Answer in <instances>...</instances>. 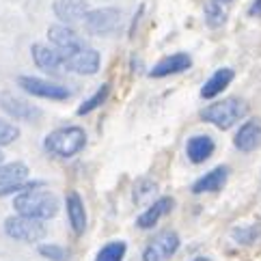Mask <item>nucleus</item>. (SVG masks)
Here are the masks:
<instances>
[{"mask_svg":"<svg viewBox=\"0 0 261 261\" xmlns=\"http://www.w3.org/2000/svg\"><path fill=\"white\" fill-rule=\"evenodd\" d=\"M87 147V132L80 125H65L50 132L43 138V149L50 155L63 158V160H69V158L78 155L82 149Z\"/></svg>","mask_w":261,"mask_h":261,"instance_id":"obj_2","label":"nucleus"},{"mask_svg":"<svg viewBox=\"0 0 261 261\" xmlns=\"http://www.w3.org/2000/svg\"><path fill=\"white\" fill-rule=\"evenodd\" d=\"M179 248V236L175 231L166 229L149 242L147 248L143 250V261H164L177 253Z\"/></svg>","mask_w":261,"mask_h":261,"instance_id":"obj_8","label":"nucleus"},{"mask_svg":"<svg viewBox=\"0 0 261 261\" xmlns=\"http://www.w3.org/2000/svg\"><path fill=\"white\" fill-rule=\"evenodd\" d=\"M233 145L244 153H250V151H255L257 147H261V121L259 119L246 121V123L238 129L236 138H233Z\"/></svg>","mask_w":261,"mask_h":261,"instance_id":"obj_12","label":"nucleus"},{"mask_svg":"<svg viewBox=\"0 0 261 261\" xmlns=\"http://www.w3.org/2000/svg\"><path fill=\"white\" fill-rule=\"evenodd\" d=\"M65 205H67V220H69V227L76 236H82L87 229V207H85V201L78 192H69L67 199H65Z\"/></svg>","mask_w":261,"mask_h":261,"instance_id":"obj_17","label":"nucleus"},{"mask_svg":"<svg viewBox=\"0 0 261 261\" xmlns=\"http://www.w3.org/2000/svg\"><path fill=\"white\" fill-rule=\"evenodd\" d=\"M5 162V155H3V151H0V164H3Z\"/></svg>","mask_w":261,"mask_h":261,"instance_id":"obj_30","label":"nucleus"},{"mask_svg":"<svg viewBox=\"0 0 261 261\" xmlns=\"http://www.w3.org/2000/svg\"><path fill=\"white\" fill-rule=\"evenodd\" d=\"M39 255L50 259V261H67V250L59 244H41L39 246Z\"/></svg>","mask_w":261,"mask_h":261,"instance_id":"obj_27","label":"nucleus"},{"mask_svg":"<svg viewBox=\"0 0 261 261\" xmlns=\"http://www.w3.org/2000/svg\"><path fill=\"white\" fill-rule=\"evenodd\" d=\"M29 173L31 171L24 162H7V164L3 162L0 164V190L29 179Z\"/></svg>","mask_w":261,"mask_h":261,"instance_id":"obj_20","label":"nucleus"},{"mask_svg":"<svg viewBox=\"0 0 261 261\" xmlns=\"http://www.w3.org/2000/svg\"><path fill=\"white\" fill-rule=\"evenodd\" d=\"M5 236L9 240L22 242V244H37L48 236V227H45V220L39 218H31V216H22V214H15V216H9L5 220Z\"/></svg>","mask_w":261,"mask_h":261,"instance_id":"obj_4","label":"nucleus"},{"mask_svg":"<svg viewBox=\"0 0 261 261\" xmlns=\"http://www.w3.org/2000/svg\"><path fill=\"white\" fill-rule=\"evenodd\" d=\"M233 240L238 244H255L257 240H261V225H246V227H236L231 231Z\"/></svg>","mask_w":261,"mask_h":261,"instance_id":"obj_24","label":"nucleus"},{"mask_svg":"<svg viewBox=\"0 0 261 261\" xmlns=\"http://www.w3.org/2000/svg\"><path fill=\"white\" fill-rule=\"evenodd\" d=\"M192 261H212V259H207V257H197V259H192Z\"/></svg>","mask_w":261,"mask_h":261,"instance_id":"obj_29","label":"nucleus"},{"mask_svg":"<svg viewBox=\"0 0 261 261\" xmlns=\"http://www.w3.org/2000/svg\"><path fill=\"white\" fill-rule=\"evenodd\" d=\"M13 207L17 214L22 216H31V218H39V220H50L59 214V197L50 190H43L41 186L31 190H24L13 197Z\"/></svg>","mask_w":261,"mask_h":261,"instance_id":"obj_1","label":"nucleus"},{"mask_svg":"<svg viewBox=\"0 0 261 261\" xmlns=\"http://www.w3.org/2000/svg\"><path fill=\"white\" fill-rule=\"evenodd\" d=\"M17 87L24 93H29L33 97H39V99L63 101V99H69V95H71L67 87L43 80V78H37V76H17Z\"/></svg>","mask_w":261,"mask_h":261,"instance_id":"obj_6","label":"nucleus"},{"mask_svg":"<svg viewBox=\"0 0 261 261\" xmlns=\"http://www.w3.org/2000/svg\"><path fill=\"white\" fill-rule=\"evenodd\" d=\"M48 39L52 43V48H57L59 52L67 54V52H73V50H80L85 48V39L71 29L67 24H52L48 29Z\"/></svg>","mask_w":261,"mask_h":261,"instance_id":"obj_10","label":"nucleus"},{"mask_svg":"<svg viewBox=\"0 0 261 261\" xmlns=\"http://www.w3.org/2000/svg\"><path fill=\"white\" fill-rule=\"evenodd\" d=\"M155 192H158V184L155 181H151V179L136 181V186H134V203H138V205L149 203L155 197Z\"/></svg>","mask_w":261,"mask_h":261,"instance_id":"obj_25","label":"nucleus"},{"mask_svg":"<svg viewBox=\"0 0 261 261\" xmlns=\"http://www.w3.org/2000/svg\"><path fill=\"white\" fill-rule=\"evenodd\" d=\"M0 108H3L11 119L26 121V123H37L43 115L39 108L31 104V101L17 97L13 93H3V95H0Z\"/></svg>","mask_w":261,"mask_h":261,"instance_id":"obj_9","label":"nucleus"},{"mask_svg":"<svg viewBox=\"0 0 261 261\" xmlns=\"http://www.w3.org/2000/svg\"><path fill=\"white\" fill-rule=\"evenodd\" d=\"M17 138H20V127L15 123H11V121L0 119V147L13 145Z\"/></svg>","mask_w":261,"mask_h":261,"instance_id":"obj_26","label":"nucleus"},{"mask_svg":"<svg viewBox=\"0 0 261 261\" xmlns=\"http://www.w3.org/2000/svg\"><path fill=\"white\" fill-rule=\"evenodd\" d=\"M85 26L91 35L97 37H108L113 35L119 24H121V11L115 7H99V9H89L87 15L82 17Z\"/></svg>","mask_w":261,"mask_h":261,"instance_id":"obj_7","label":"nucleus"},{"mask_svg":"<svg viewBox=\"0 0 261 261\" xmlns=\"http://www.w3.org/2000/svg\"><path fill=\"white\" fill-rule=\"evenodd\" d=\"M229 177V169L227 166H216L210 173H205L203 177H199L197 181L192 184V192L194 194H203V192H218L225 188Z\"/></svg>","mask_w":261,"mask_h":261,"instance_id":"obj_18","label":"nucleus"},{"mask_svg":"<svg viewBox=\"0 0 261 261\" xmlns=\"http://www.w3.org/2000/svg\"><path fill=\"white\" fill-rule=\"evenodd\" d=\"M31 57L37 67L43 71L59 73L63 69V54L57 48H50V45H45V43H33Z\"/></svg>","mask_w":261,"mask_h":261,"instance_id":"obj_11","label":"nucleus"},{"mask_svg":"<svg viewBox=\"0 0 261 261\" xmlns=\"http://www.w3.org/2000/svg\"><path fill=\"white\" fill-rule=\"evenodd\" d=\"M214 149H216V143H214V138L207 136V134H197L188 138V143H186V155H188V160L192 164H203L205 160H210Z\"/></svg>","mask_w":261,"mask_h":261,"instance_id":"obj_16","label":"nucleus"},{"mask_svg":"<svg viewBox=\"0 0 261 261\" xmlns=\"http://www.w3.org/2000/svg\"><path fill=\"white\" fill-rule=\"evenodd\" d=\"M248 15L250 17H261V0H255V3L248 7Z\"/></svg>","mask_w":261,"mask_h":261,"instance_id":"obj_28","label":"nucleus"},{"mask_svg":"<svg viewBox=\"0 0 261 261\" xmlns=\"http://www.w3.org/2000/svg\"><path fill=\"white\" fill-rule=\"evenodd\" d=\"M52 11L63 24H71L87 15L89 0H54Z\"/></svg>","mask_w":261,"mask_h":261,"instance_id":"obj_15","label":"nucleus"},{"mask_svg":"<svg viewBox=\"0 0 261 261\" xmlns=\"http://www.w3.org/2000/svg\"><path fill=\"white\" fill-rule=\"evenodd\" d=\"M248 113V106L238 97H229L216 101V104H210L207 108L201 110V119L205 123L216 125L218 129H229L238 123L240 119H244Z\"/></svg>","mask_w":261,"mask_h":261,"instance_id":"obj_3","label":"nucleus"},{"mask_svg":"<svg viewBox=\"0 0 261 261\" xmlns=\"http://www.w3.org/2000/svg\"><path fill=\"white\" fill-rule=\"evenodd\" d=\"M108 95H110V85H108V82H104V85H99V89L93 93L89 99H85V104L78 108V115H80V117L91 115L93 110H97L101 104H104V101L108 99Z\"/></svg>","mask_w":261,"mask_h":261,"instance_id":"obj_23","label":"nucleus"},{"mask_svg":"<svg viewBox=\"0 0 261 261\" xmlns=\"http://www.w3.org/2000/svg\"><path fill=\"white\" fill-rule=\"evenodd\" d=\"M125 250H127V244L123 240H113L99 248L95 261H123Z\"/></svg>","mask_w":261,"mask_h":261,"instance_id":"obj_21","label":"nucleus"},{"mask_svg":"<svg viewBox=\"0 0 261 261\" xmlns=\"http://www.w3.org/2000/svg\"><path fill=\"white\" fill-rule=\"evenodd\" d=\"M173 205H175V201H173L171 197H162V199L153 201V203L141 214V216L136 218V227H138V229H153L158 222H160V220L166 216V214L173 212Z\"/></svg>","mask_w":261,"mask_h":261,"instance_id":"obj_13","label":"nucleus"},{"mask_svg":"<svg viewBox=\"0 0 261 261\" xmlns=\"http://www.w3.org/2000/svg\"><path fill=\"white\" fill-rule=\"evenodd\" d=\"M190 65H192L190 54L177 52V54H171V57L162 59L160 63H155L153 69L149 71V76L151 78H166V76H173V73H181L186 69H190Z\"/></svg>","mask_w":261,"mask_h":261,"instance_id":"obj_14","label":"nucleus"},{"mask_svg":"<svg viewBox=\"0 0 261 261\" xmlns=\"http://www.w3.org/2000/svg\"><path fill=\"white\" fill-rule=\"evenodd\" d=\"M99 65H101V54L95 48H89V45L63 54V69L78 73V76H95L99 71Z\"/></svg>","mask_w":261,"mask_h":261,"instance_id":"obj_5","label":"nucleus"},{"mask_svg":"<svg viewBox=\"0 0 261 261\" xmlns=\"http://www.w3.org/2000/svg\"><path fill=\"white\" fill-rule=\"evenodd\" d=\"M233 78H236L233 69H229V67L216 69L207 80H205V85H203V89H201V97H203V99H212V97L220 95V93L233 82Z\"/></svg>","mask_w":261,"mask_h":261,"instance_id":"obj_19","label":"nucleus"},{"mask_svg":"<svg viewBox=\"0 0 261 261\" xmlns=\"http://www.w3.org/2000/svg\"><path fill=\"white\" fill-rule=\"evenodd\" d=\"M218 3H231V0H218Z\"/></svg>","mask_w":261,"mask_h":261,"instance_id":"obj_31","label":"nucleus"},{"mask_svg":"<svg viewBox=\"0 0 261 261\" xmlns=\"http://www.w3.org/2000/svg\"><path fill=\"white\" fill-rule=\"evenodd\" d=\"M227 22V11L222 9V3L218 0H207L205 3V24L210 29H220Z\"/></svg>","mask_w":261,"mask_h":261,"instance_id":"obj_22","label":"nucleus"}]
</instances>
